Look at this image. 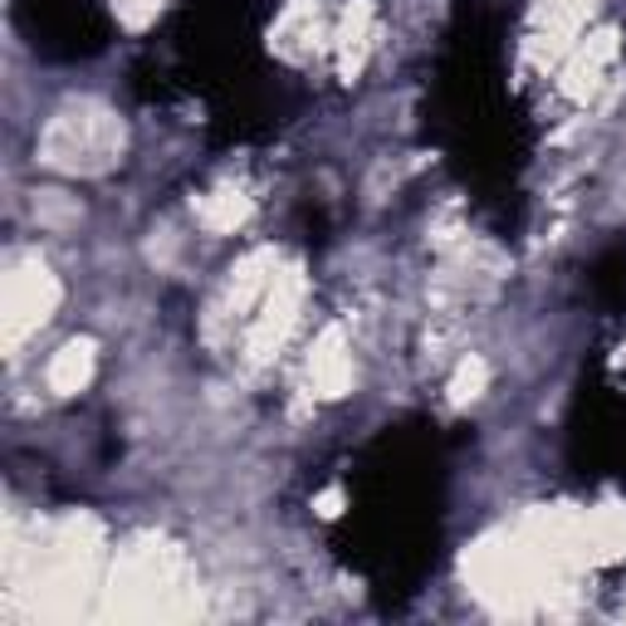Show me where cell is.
<instances>
[{
  "label": "cell",
  "instance_id": "6da1fadb",
  "mask_svg": "<svg viewBox=\"0 0 626 626\" xmlns=\"http://www.w3.org/2000/svg\"><path fill=\"white\" fill-rule=\"evenodd\" d=\"M89 367H93L89 342H69V348L54 358V367H49V387H54V391H73L83 377H89Z\"/></svg>",
  "mask_w": 626,
  "mask_h": 626
}]
</instances>
